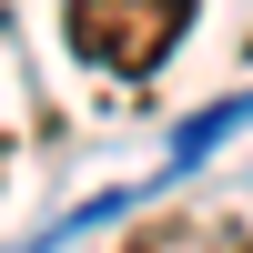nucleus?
Listing matches in <instances>:
<instances>
[{"mask_svg":"<svg viewBox=\"0 0 253 253\" xmlns=\"http://www.w3.org/2000/svg\"><path fill=\"white\" fill-rule=\"evenodd\" d=\"M203 0H61V31H71V51L91 61V71L112 81H142L172 61V41L193 31Z\"/></svg>","mask_w":253,"mask_h":253,"instance_id":"obj_1","label":"nucleus"},{"mask_svg":"<svg viewBox=\"0 0 253 253\" xmlns=\"http://www.w3.org/2000/svg\"><path fill=\"white\" fill-rule=\"evenodd\" d=\"M243 253H253V243H243Z\"/></svg>","mask_w":253,"mask_h":253,"instance_id":"obj_3","label":"nucleus"},{"mask_svg":"<svg viewBox=\"0 0 253 253\" xmlns=\"http://www.w3.org/2000/svg\"><path fill=\"white\" fill-rule=\"evenodd\" d=\"M122 253H203V233H193L182 213H162V223H142V233L122 243Z\"/></svg>","mask_w":253,"mask_h":253,"instance_id":"obj_2","label":"nucleus"}]
</instances>
